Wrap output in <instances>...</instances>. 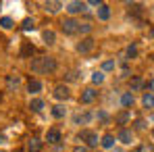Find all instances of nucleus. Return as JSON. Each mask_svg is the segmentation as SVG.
<instances>
[{"label":"nucleus","mask_w":154,"mask_h":152,"mask_svg":"<svg viewBox=\"0 0 154 152\" xmlns=\"http://www.w3.org/2000/svg\"><path fill=\"white\" fill-rule=\"evenodd\" d=\"M129 117H131V115H129L127 110H123V113H119V115H117V123H119V125H125V123L129 121Z\"/></svg>","instance_id":"23"},{"label":"nucleus","mask_w":154,"mask_h":152,"mask_svg":"<svg viewBox=\"0 0 154 152\" xmlns=\"http://www.w3.org/2000/svg\"><path fill=\"white\" fill-rule=\"evenodd\" d=\"M0 25H2V29H11L13 27V19L11 17H2L0 19Z\"/></svg>","instance_id":"27"},{"label":"nucleus","mask_w":154,"mask_h":152,"mask_svg":"<svg viewBox=\"0 0 154 152\" xmlns=\"http://www.w3.org/2000/svg\"><path fill=\"white\" fill-rule=\"evenodd\" d=\"M31 54H33V46H31L29 42H25V44H23V48H21V56L25 58V56H31Z\"/></svg>","instance_id":"24"},{"label":"nucleus","mask_w":154,"mask_h":152,"mask_svg":"<svg viewBox=\"0 0 154 152\" xmlns=\"http://www.w3.org/2000/svg\"><path fill=\"white\" fill-rule=\"evenodd\" d=\"M60 25H63V31H65L67 36H75V33H79V21H75V19H65Z\"/></svg>","instance_id":"3"},{"label":"nucleus","mask_w":154,"mask_h":152,"mask_svg":"<svg viewBox=\"0 0 154 152\" xmlns=\"http://www.w3.org/2000/svg\"><path fill=\"white\" fill-rule=\"evenodd\" d=\"M148 88H150V90L154 92V79H150V81H148Z\"/></svg>","instance_id":"35"},{"label":"nucleus","mask_w":154,"mask_h":152,"mask_svg":"<svg viewBox=\"0 0 154 152\" xmlns=\"http://www.w3.org/2000/svg\"><path fill=\"white\" fill-rule=\"evenodd\" d=\"M85 6H88V4H85V2H79V0H71V2H67V4H65V8H67L71 15L83 13V11H85Z\"/></svg>","instance_id":"4"},{"label":"nucleus","mask_w":154,"mask_h":152,"mask_svg":"<svg viewBox=\"0 0 154 152\" xmlns=\"http://www.w3.org/2000/svg\"><path fill=\"white\" fill-rule=\"evenodd\" d=\"M60 138H63V135H60L58 129H48V131H46V142H48V144H58Z\"/></svg>","instance_id":"9"},{"label":"nucleus","mask_w":154,"mask_h":152,"mask_svg":"<svg viewBox=\"0 0 154 152\" xmlns=\"http://www.w3.org/2000/svg\"><path fill=\"white\" fill-rule=\"evenodd\" d=\"M121 106H125V108L133 106V94H131V92H125V94L121 96Z\"/></svg>","instance_id":"19"},{"label":"nucleus","mask_w":154,"mask_h":152,"mask_svg":"<svg viewBox=\"0 0 154 152\" xmlns=\"http://www.w3.org/2000/svg\"><path fill=\"white\" fill-rule=\"evenodd\" d=\"M142 104H144L146 108H154V94H152V92L144 94V98H142Z\"/></svg>","instance_id":"20"},{"label":"nucleus","mask_w":154,"mask_h":152,"mask_svg":"<svg viewBox=\"0 0 154 152\" xmlns=\"http://www.w3.org/2000/svg\"><path fill=\"white\" fill-rule=\"evenodd\" d=\"M115 142H117V138H115L112 133H104L100 144H102V148H112V146H115Z\"/></svg>","instance_id":"14"},{"label":"nucleus","mask_w":154,"mask_h":152,"mask_svg":"<svg viewBox=\"0 0 154 152\" xmlns=\"http://www.w3.org/2000/svg\"><path fill=\"white\" fill-rule=\"evenodd\" d=\"M79 140H81V142H85L90 148L98 146V133H96V131H88V129H83V131L79 133Z\"/></svg>","instance_id":"2"},{"label":"nucleus","mask_w":154,"mask_h":152,"mask_svg":"<svg viewBox=\"0 0 154 152\" xmlns=\"http://www.w3.org/2000/svg\"><path fill=\"white\" fill-rule=\"evenodd\" d=\"M67 79H69V81H73V79H77V73H75V71H69V75H67Z\"/></svg>","instance_id":"33"},{"label":"nucleus","mask_w":154,"mask_h":152,"mask_svg":"<svg viewBox=\"0 0 154 152\" xmlns=\"http://www.w3.org/2000/svg\"><path fill=\"white\" fill-rule=\"evenodd\" d=\"M92 119H94V115H92V113H83V115H75V119H73V121H75V125H88Z\"/></svg>","instance_id":"11"},{"label":"nucleus","mask_w":154,"mask_h":152,"mask_svg":"<svg viewBox=\"0 0 154 152\" xmlns=\"http://www.w3.org/2000/svg\"><path fill=\"white\" fill-rule=\"evenodd\" d=\"M137 152H154V146L152 144H142V146L137 148Z\"/></svg>","instance_id":"31"},{"label":"nucleus","mask_w":154,"mask_h":152,"mask_svg":"<svg viewBox=\"0 0 154 152\" xmlns=\"http://www.w3.org/2000/svg\"><path fill=\"white\" fill-rule=\"evenodd\" d=\"M44 6H46V11L48 13H58L60 11V6H63V2H58V0H50V2H44Z\"/></svg>","instance_id":"13"},{"label":"nucleus","mask_w":154,"mask_h":152,"mask_svg":"<svg viewBox=\"0 0 154 152\" xmlns=\"http://www.w3.org/2000/svg\"><path fill=\"white\" fill-rule=\"evenodd\" d=\"M117 152H123V150H117Z\"/></svg>","instance_id":"37"},{"label":"nucleus","mask_w":154,"mask_h":152,"mask_svg":"<svg viewBox=\"0 0 154 152\" xmlns=\"http://www.w3.org/2000/svg\"><path fill=\"white\" fill-rule=\"evenodd\" d=\"M94 50V40L88 36V38H83L79 44H77V52H81V54H88V52Z\"/></svg>","instance_id":"5"},{"label":"nucleus","mask_w":154,"mask_h":152,"mask_svg":"<svg viewBox=\"0 0 154 152\" xmlns=\"http://www.w3.org/2000/svg\"><path fill=\"white\" fill-rule=\"evenodd\" d=\"M52 96H54L56 100H67V98H69V88H67L65 83H60V85H56V88H54Z\"/></svg>","instance_id":"7"},{"label":"nucleus","mask_w":154,"mask_h":152,"mask_svg":"<svg viewBox=\"0 0 154 152\" xmlns=\"http://www.w3.org/2000/svg\"><path fill=\"white\" fill-rule=\"evenodd\" d=\"M90 31H92L90 23H79V33H90Z\"/></svg>","instance_id":"29"},{"label":"nucleus","mask_w":154,"mask_h":152,"mask_svg":"<svg viewBox=\"0 0 154 152\" xmlns=\"http://www.w3.org/2000/svg\"><path fill=\"white\" fill-rule=\"evenodd\" d=\"M73 152H88V148H83V146H77V148H73Z\"/></svg>","instance_id":"34"},{"label":"nucleus","mask_w":154,"mask_h":152,"mask_svg":"<svg viewBox=\"0 0 154 152\" xmlns=\"http://www.w3.org/2000/svg\"><path fill=\"white\" fill-rule=\"evenodd\" d=\"M152 131H154V129H152Z\"/></svg>","instance_id":"39"},{"label":"nucleus","mask_w":154,"mask_h":152,"mask_svg":"<svg viewBox=\"0 0 154 152\" xmlns=\"http://www.w3.org/2000/svg\"><path fill=\"white\" fill-rule=\"evenodd\" d=\"M102 69H104V71H112V69H115V60H104Z\"/></svg>","instance_id":"30"},{"label":"nucleus","mask_w":154,"mask_h":152,"mask_svg":"<svg viewBox=\"0 0 154 152\" xmlns=\"http://www.w3.org/2000/svg\"><path fill=\"white\" fill-rule=\"evenodd\" d=\"M42 146H44V144H42V140H38V138H31V140L27 142V150L29 152H40Z\"/></svg>","instance_id":"12"},{"label":"nucleus","mask_w":154,"mask_h":152,"mask_svg":"<svg viewBox=\"0 0 154 152\" xmlns=\"http://www.w3.org/2000/svg\"><path fill=\"white\" fill-rule=\"evenodd\" d=\"M27 92H29V94H38V92H42V81L31 79V81L27 83Z\"/></svg>","instance_id":"15"},{"label":"nucleus","mask_w":154,"mask_h":152,"mask_svg":"<svg viewBox=\"0 0 154 152\" xmlns=\"http://www.w3.org/2000/svg\"><path fill=\"white\" fill-rule=\"evenodd\" d=\"M96 98H98V92L94 88H85L81 92V104H90V102H94Z\"/></svg>","instance_id":"6"},{"label":"nucleus","mask_w":154,"mask_h":152,"mask_svg":"<svg viewBox=\"0 0 154 152\" xmlns=\"http://www.w3.org/2000/svg\"><path fill=\"white\" fill-rule=\"evenodd\" d=\"M65 115H67V108H65L63 104H56V106L52 108V117H54V119H63Z\"/></svg>","instance_id":"17"},{"label":"nucleus","mask_w":154,"mask_h":152,"mask_svg":"<svg viewBox=\"0 0 154 152\" xmlns=\"http://www.w3.org/2000/svg\"><path fill=\"white\" fill-rule=\"evenodd\" d=\"M135 127H137V129H144V127H146V123H144L142 119H137V121H135Z\"/></svg>","instance_id":"32"},{"label":"nucleus","mask_w":154,"mask_h":152,"mask_svg":"<svg viewBox=\"0 0 154 152\" xmlns=\"http://www.w3.org/2000/svg\"><path fill=\"white\" fill-rule=\"evenodd\" d=\"M102 81H104L102 71H94V73H92V83H102Z\"/></svg>","instance_id":"26"},{"label":"nucleus","mask_w":154,"mask_h":152,"mask_svg":"<svg viewBox=\"0 0 154 152\" xmlns=\"http://www.w3.org/2000/svg\"><path fill=\"white\" fill-rule=\"evenodd\" d=\"M42 38H44V42L50 46V44H54V40H56V33H54L52 29H46V31L42 33Z\"/></svg>","instance_id":"21"},{"label":"nucleus","mask_w":154,"mask_h":152,"mask_svg":"<svg viewBox=\"0 0 154 152\" xmlns=\"http://www.w3.org/2000/svg\"><path fill=\"white\" fill-rule=\"evenodd\" d=\"M125 56H127V58H135V56H137V46H135V44L127 46V50H125Z\"/></svg>","instance_id":"25"},{"label":"nucleus","mask_w":154,"mask_h":152,"mask_svg":"<svg viewBox=\"0 0 154 152\" xmlns=\"http://www.w3.org/2000/svg\"><path fill=\"white\" fill-rule=\"evenodd\" d=\"M31 71L33 73H54L56 71V60L50 56H38L31 60Z\"/></svg>","instance_id":"1"},{"label":"nucleus","mask_w":154,"mask_h":152,"mask_svg":"<svg viewBox=\"0 0 154 152\" xmlns=\"http://www.w3.org/2000/svg\"><path fill=\"white\" fill-rule=\"evenodd\" d=\"M0 152H4V150H0Z\"/></svg>","instance_id":"38"},{"label":"nucleus","mask_w":154,"mask_h":152,"mask_svg":"<svg viewBox=\"0 0 154 152\" xmlns=\"http://www.w3.org/2000/svg\"><path fill=\"white\" fill-rule=\"evenodd\" d=\"M144 88V79L142 77H133L131 79V92H137V90H142Z\"/></svg>","instance_id":"22"},{"label":"nucleus","mask_w":154,"mask_h":152,"mask_svg":"<svg viewBox=\"0 0 154 152\" xmlns=\"http://www.w3.org/2000/svg\"><path fill=\"white\" fill-rule=\"evenodd\" d=\"M108 17H110V8H108V4H102L98 8V19L100 21H108Z\"/></svg>","instance_id":"18"},{"label":"nucleus","mask_w":154,"mask_h":152,"mask_svg":"<svg viewBox=\"0 0 154 152\" xmlns=\"http://www.w3.org/2000/svg\"><path fill=\"white\" fill-rule=\"evenodd\" d=\"M44 106H46V104H44V100H42V98H33V100L29 102V108H31L33 113H40Z\"/></svg>","instance_id":"16"},{"label":"nucleus","mask_w":154,"mask_h":152,"mask_svg":"<svg viewBox=\"0 0 154 152\" xmlns=\"http://www.w3.org/2000/svg\"><path fill=\"white\" fill-rule=\"evenodd\" d=\"M150 36H152V38H154V29H152V31H150Z\"/></svg>","instance_id":"36"},{"label":"nucleus","mask_w":154,"mask_h":152,"mask_svg":"<svg viewBox=\"0 0 154 152\" xmlns=\"http://www.w3.org/2000/svg\"><path fill=\"white\" fill-rule=\"evenodd\" d=\"M21 27H23V31H31V29H33V21H31V19H25V21L21 23Z\"/></svg>","instance_id":"28"},{"label":"nucleus","mask_w":154,"mask_h":152,"mask_svg":"<svg viewBox=\"0 0 154 152\" xmlns=\"http://www.w3.org/2000/svg\"><path fill=\"white\" fill-rule=\"evenodd\" d=\"M117 140H119V142H123V144H131L133 135H131V131H129V129L121 127V129H119V133H117Z\"/></svg>","instance_id":"10"},{"label":"nucleus","mask_w":154,"mask_h":152,"mask_svg":"<svg viewBox=\"0 0 154 152\" xmlns=\"http://www.w3.org/2000/svg\"><path fill=\"white\" fill-rule=\"evenodd\" d=\"M19 85H21V77L19 75H8L6 77V88H8V92H15Z\"/></svg>","instance_id":"8"}]
</instances>
